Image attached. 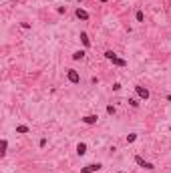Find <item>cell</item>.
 Returning a JSON list of instances; mask_svg holds the SVG:
<instances>
[{"mask_svg":"<svg viewBox=\"0 0 171 173\" xmlns=\"http://www.w3.org/2000/svg\"><path fill=\"white\" fill-rule=\"evenodd\" d=\"M135 163H137V165H141V167H143V169H147V171L155 169V165H153V163L145 161V159H143V157H139V155H135Z\"/></svg>","mask_w":171,"mask_h":173,"instance_id":"cell-1","label":"cell"},{"mask_svg":"<svg viewBox=\"0 0 171 173\" xmlns=\"http://www.w3.org/2000/svg\"><path fill=\"white\" fill-rule=\"evenodd\" d=\"M67 77H69V81L73 83V85H77V83H81V75L75 71V69H69L67 71Z\"/></svg>","mask_w":171,"mask_h":173,"instance_id":"cell-2","label":"cell"},{"mask_svg":"<svg viewBox=\"0 0 171 173\" xmlns=\"http://www.w3.org/2000/svg\"><path fill=\"white\" fill-rule=\"evenodd\" d=\"M101 167H103L101 163H89L85 167H81V173H95V171H99Z\"/></svg>","mask_w":171,"mask_h":173,"instance_id":"cell-3","label":"cell"},{"mask_svg":"<svg viewBox=\"0 0 171 173\" xmlns=\"http://www.w3.org/2000/svg\"><path fill=\"white\" fill-rule=\"evenodd\" d=\"M135 93H137V97H139V99H143V101H147V99H149V91H147L145 86L137 85V86H135Z\"/></svg>","mask_w":171,"mask_h":173,"instance_id":"cell-4","label":"cell"},{"mask_svg":"<svg viewBox=\"0 0 171 173\" xmlns=\"http://www.w3.org/2000/svg\"><path fill=\"white\" fill-rule=\"evenodd\" d=\"M97 121H99L97 115H85V117H83V123H85V125H95Z\"/></svg>","mask_w":171,"mask_h":173,"instance_id":"cell-5","label":"cell"},{"mask_svg":"<svg viewBox=\"0 0 171 173\" xmlns=\"http://www.w3.org/2000/svg\"><path fill=\"white\" fill-rule=\"evenodd\" d=\"M77 18H81V20H89V12L87 10H83V8H77Z\"/></svg>","mask_w":171,"mask_h":173,"instance_id":"cell-6","label":"cell"},{"mask_svg":"<svg viewBox=\"0 0 171 173\" xmlns=\"http://www.w3.org/2000/svg\"><path fill=\"white\" fill-rule=\"evenodd\" d=\"M85 58V50H75L73 52V60H83Z\"/></svg>","mask_w":171,"mask_h":173,"instance_id":"cell-7","label":"cell"},{"mask_svg":"<svg viewBox=\"0 0 171 173\" xmlns=\"http://www.w3.org/2000/svg\"><path fill=\"white\" fill-rule=\"evenodd\" d=\"M77 153H79L81 157L85 155L87 153V143H79V145H77Z\"/></svg>","mask_w":171,"mask_h":173,"instance_id":"cell-8","label":"cell"},{"mask_svg":"<svg viewBox=\"0 0 171 173\" xmlns=\"http://www.w3.org/2000/svg\"><path fill=\"white\" fill-rule=\"evenodd\" d=\"M6 149H8V141L2 139V143H0V155H2V157L6 155Z\"/></svg>","mask_w":171,"mask_h":173,"instance_id":"cell-9","label":"cell"},{"mask_svg":"<svg viewBox=\"0 0 171 173\" xmlns=\"http://www.w3.org/2000/svg\"><path fill=\"white\" fill-rule=\"evenodd\" d=\"M81 43L85 44V48L91 46V41H89V36H87V32H81Z\"/></svg>","mask_w":171,"mask_h":173,"instance_id":"cell-10","label":"cell"},{"mask_svg":"<svg viewBox=\"0 0 171 173\" xmlns=\"http://www.w3.org/2000/svg\"><path fill=\"white\" fill-rule=\"evenodd\" d=\"M113 65H115V67H125V65H127V60H125V58H119V56H117V58L113 60Z\"/></svg>","mask_w":171,"mask_h":173,"instance_id":"cell-11","label":"cell"},{"mask_svg":"<svg viewBox=\"0 0 171 173\" xmlns=\"http://www.w3.org/2000/svg\"><path fill=\"white\" fill-rule=\"evenodd\" d=\"M30 127L28 125H16V133H28Z\"/></svg>","mask_w":171,"mask_h":173,"instance_id":"cell-12","label":"cell"},{"mask_svg":"<svg viewBox=\"0 0 171 173\" xmlns=\"http://www.w3.org/2000/svg\"><path fill=\"white\" fill-rule=\"evenodd\" d=\"M135 18H137V22H143V20H145V14H143V10H137V12H135Z\"/></svg>","mask_w":171,"mask_h":173,"instance_id":"cell-13","label":"cell"},{"mask_svg":"<svg viewBox=\"0 0 171 173\" xmlns=\"http://www.w3.org/2000/svg\"><path fill=\"white\" fill-rule=\"evenodd\" d=\"M105 58H107V60H115V58H117V54H115L113 50H107V52H105Z\"/></svg>","mask_w":171,"mask_h":173,"instance_id":"cell-14","label":"cell"},{"mask_svg":"<svg viewBox=\"0 0 171 173\" xmlns=\"http://www.w3.org/2000/svg\"><path fill=\"white\" fill-rule=\"evenodd\" d=\"M135 139H137V135H135V133H131V135H127V143H133Z\"/></svg>","mask_w":171,"mask_h":173,"instance_id":"cell-15","label":"cell"},{"mask_svg":"<svg viewBox=\"0 0 171 173\" xmlns=\"http://www.w3.org/2000/svg\"><path fill=\"white\" fill-rule=\"evenodd\" d=\"M129 105H131V107H139V101H137V99H129Z\"/></svg>","mask_w":171,"mask_h":173,"instance_id":"cell-16","label":"cell"},{"mask_svg":"<svg viewBox=\"0 0 171 173\" xmlns=\"http://www.w3.org/2000/svg\"><path fill=\"white\" fill-rule=\"evenodd\" d=\"M107 113H109V115H115V107H113V105H107Z\"/></svg>","mask_w":171,"mask_h":173,"instance_id":"cell-17","label":"cell"},{"mask_svg":"<svg viewBox=\"0 0 171 173\" xmlns=\"http://www.w3.org/2000/svg\"><path fill=\"white\" fill-rule=\"evenodd\" d=\"M77 2H83V0H77Z\"/></svg>","mask_w":171,"mask_h":173,"instance_id":"cell-18","label":"cell"},{"mask_svg":"<svg viewBox=\"0 0 171 173\" xmlns=\"http://www.w3.org/2000/svg\"><path fill=\"white\" fill-rule=\"evenodd\" d=\"M117 173H123V171H117Z\"/></svg>","mask_w":171,"mask_h":173,"instance_id":"cell-19","label":"cell"}]
</instances>
